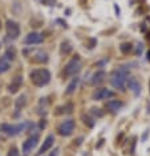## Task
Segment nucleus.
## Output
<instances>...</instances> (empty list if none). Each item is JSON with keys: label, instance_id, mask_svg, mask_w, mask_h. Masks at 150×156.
I'll return each mask as SVG.
<instances>
[{"label": "nucleus", "instance_id": "1", "mask_svg": "<svg viewBox=\"0 0 150 156\" xmlns=\"http://www.w3.org/2000/svg\"><path fill=\"white\" fill-rule=\"evenodd\" d=\"M127 69L126 68H120L114 70L110 75V84L114 89H118L120 91H125L126 89V79H127Z\"/></svg>", "mask_w": 150, "mask_h": 156}, {"label": "nucleus", "instance_id": "2", "mask_svg": "<svg viewBox=\"0 0 150 156\" xmlns=\"http://www.w3.org/2000/svg\"><path fill=\"white\" fill-rule=\"evenodd\" d=\"M32 84L37 87H43L49 84L51 81V73L46 69H35L29 73Z\"/></svg>", "mask_w": 150, "mask_h": 156}, {"label": "nucleus", "instance_id": "3", "mask_svg": "<svg viewBox=\"0 0 150 156\" xmlns=\"http://www.w3.org/2000/svg\"><path fill=\"white\" fill-rule=\"evenodd\" d=\"M81 68H82L81 60L78 56H76V57H73L72 60L65 65L64 72H63L64 77H75L76 74H78V73L81 72Z\"/></svg>", "mask_w": 150, "mask_h": 156}, {"label": "nucleus", "instance_id": "4", "mask_svg": "<svg viewBox=\"0 0 150 156\" xmlns=\"http://www.w3.org/2000/svg\"><path fill=\"white\" fill-rule=\"evenodd\" d=\"M29 123H19V124H8V123H3L0 126V131L4 132L6 135L8 136H16L19 135L20 132H23L25 130V127L28 126Z\"/></svg>", "mask_w": 150, "mask_h": 156}, {"label": "nucleus", "instance_id": "5", "mask_svg": "<svg viewBox=\"0 0 150 156\" xmlns=\"http://www.w3.org/2000/svg\"><path fill=\"white\" fill-rule=\"evenodd\" d=\"M73 130H75V120H72V119L64 120L63 123L58 126V134H60L61 136H69V135H72Z\"/></svg>", "mask_w": 150, "mask_h": 156}, {"label": "nucleus", "instance_id": "6", "mask_svg": "<svg viewBox=\"0 0 150 156\" xmlns=\"http://www.w3.org/2000/svg\"><path fill=\"white\" fill-rule=\"evenodd\" d=\"M6 29H7V35L11 38H18L20 35V26L16 21L13 20H8L6 23Z\"/></svg>", "mask_w": 150, "mask_h": 156}, {"label": "nucleus", "instance_id": "7", "mask_svg": "<svg viewBox=\"0 0 150 156\" xmlns=\"http://www.w3.org/2000/svg\"><path fill=\"white\" fill-rule=\"evenodd\" d=\"M37 143H39V136L37 135L29 136L25 142L23 143V153L24 155H28L29 152H32V150L37 146Z\"/></svg>", "mask_w": 150, "mask_h": 156}, {"label": "nucleus", "instance_id": "8", "mask_svg": "<svg viewBox=\"0 0 150 156\" xmlns=\"http://www.w3.org/2000/svg\"><path fill=\"white\" fill-rule=\"evenodd\" d=\"M114 97V93L110 91L109 89H105V87H101V89H97L94 93H93V99L94 101H102V99H109Z\"/></svg>", "mask_w": 150, "mask_h": 156}, {"label": "nucleus", "instance_id": "9", "mask_svg": "<svg viewBox=\"0 0 150 156\" xmlns=\"http://www.w3.org/2000/svg\"><path fill=\"white\" fill-rule=\"evenodd\" d=\"M126 85H127V87L133 91L134 95H138L139 93H141V85H139L138 79H137L136 77H127Z\"/></svg>", "mask_w": 150, "mask_h": 156}, {"label": "nucleus", "instance_id": "10", "mask_svg": "<svg viewBox=\"0 0 150 156\" xmlns=\"http://www.w3.org/2000/svg\"><path fill=\"white\" fill-rule=\"evenodd\" d=\"M43 40H44L43 35L36 33V32H32V33H28V35L25 36V38H24V44H29V45H32V44H41Z\"/></svg>", "mask_w": 150, "mask_h": 156}, {"label": "nucleus", "instance_id": "11", "mask_svg": "<svg viewBox=\"0 0 150 156\" xmlns=\"http://www.w3.org/2000/svg\"><path fill=\"white\" fill-rule=\"evenodd\" d=\"M21 84H23V77H21V75H16V77H15L11 81V84H9L8 91L11 93V94H15V93H18L19 89L21 87Z\"/></svg>", "mask_w": 150, "mask_h": 156}, {"label": "nucleus", "instance_id": "12", "mask_svg": "<svg viewBox=\"0 0 150 156\" xmlns=\"http://www.w3.org/2000/svg\"><path fill=\"white\" fill-rule=\"evenodd\" d=\"M105 78H106V73H105L104 70H98V72H96L94 74H93V77H92V81H90V84H92L93 86H97V85H101L102 82L105 81Z\"/></svg>", "mask_w": 150, "mask_h": 156}, {"label": "nucleus", "instance_id": "13", "mask_svg": "<svg viewBox=\"0 0 150 156\" xmlns=\"http://www.w3.org/2000/svg\"><path fill=\"white\" fill-rule=\"evenodd\" d=\"M53 142H55V136L53 135H48L45 138V140L43 142V146H41V148H40V151H39V153H45L46 151L49 150V148L52 147L53 146Z\"/></svg>", "mask_w": 150, "mask_h": 156}, {"label": "nucleus", "instance_id": "14", "mask_svg": "<svg viewBox=\"0 0 150 156\" xmlns=\"http://www.w3.org/2000/svg\"><path fill=\"white\" fill-rule=\"evenodd\" d=\"M124 106L121 101H117V99H113V101H109L106 102V109L112 113H117L118 110H121V107Z\"/></svg>", "mask_w": 150, "mask_h": 156}, {"label": "nucleus", "instance_id": "15", "mask_svg": "<svg viewBox=\"0 0 150 156\" xmlns=\"http://www.w3.org/2000/svg\"><path fill=\"white\" fill-rule=\"evenodd\" d=\"M78 82H80V78H77V77H75L72 81H70V84L68 85V87H66V90H65L66 95H70V94H73V93H75V90L77 89Z\"/></svg>", "mask_w": 150, "mask_h": 156}, {"label": "nucleus", "instance_id": "16", "mask_svg": "<svg viewBox=\"0 0 150 156\" xmlns=\"http://www.w3.org/2000/svg\"><path fill=\"white\" fill-rule=\"evenodd\" d=\"M35 62H39V64H46L48 62V54L45 52H37L35 54V58H33Z\"/></svg>", "mask_w": 150, "mask_h": 156}, {"label": "nucleus", "instance_id": "17", "mask_svg": "<svg viewBox=\"0 0 150 156\" xmlns=\"http://www.w3.org/2000/svg\"><path fill=\"white\" fill-rule=\"evenodd\" d=\"M4 57H6L7 60H11V61L15 60V57H16V50H15V48H8Z\"/></svg>", "mask_w": 150, "mask_h": 156}, {"label": "nucleus", "instance_id": "18", "mask_svg": "<svg viewBox=\"0 0 150 156\" xmlns=\"http://www.w3.org/2000/svg\"><path fill=\"white\" fill-rule=\"evenodd\" d=\"M25 104H27L25 95H21L20 98H18V101H16V109H18V110H20V109H23Z\"/></svg>", "mask_w": 150, "mask_h": 156}, {"label": "nucleus", "instance_id": "19", "mask_svg": "<svg viewBox=\"0 0 150 156\" xmlns=\"http://www.w3.org/2000/svg\"><path fill=\"white\" fill-rule=\"evenodd\" d=\"M70 50H72V46H70V44L68 42V41H65V42L61 44V52H63L64 54H68Z\"/></svg>", "mask_w": 150, "mask_h": 156}, {"label": "nucleus", "instance_id": "20", "mask_svg": "<svg viewBox=\"0 0 150 156\" xmlns=\"http://www.w3.org/2000/svg\"><path fill=\"white\" fill-rule=\"evenodd\" d=\"M132 44H129V42H124V44H121V46H120V49H121V52L124 53V54H126V53H129L130 50H132Z\"/></svg>", "mask_w": 150, "mask_h": 156}, {"label": "nucleus", "instance_id": "21", "mask_svg": "<svg viewBox=\"0 0 150 156\" xmlns=\"http://www.w3.org/2000/svg\"><path fill=\"white\" fill-rule=\"evenodd\" d=\"M9 70V62H7V61H0V74H3V73L8 72Z\"/></svg>", "mask_w": 150, "mask_h": 156}, {"label": "nucleus", "instance_id": "22", "mask_svg": "<svg viewBox=\"0 0 150 156\" xmlns=\"http://www.w3.org/2000/svg\"><path fill=\"white\" fill-rule=\"evenodd\" d=\"M82 122L87 124L88 127H93V126H94V120H93V118H90L89 115H82Z\"/></svg>", "mask_w": 150, "mask_h": 156}, {"label": "nucleus", "instance_id": "23", "mask_svg": "<svg viewBox=\"0 0 150 156\" xmlns=\"http://www.w3.org/2000/svg\"><path fill=\"white\" fill-rule=\"evenodd\" d=\"M8 156H19V150L16 147H11L8 151Z\"/></svg>", "mask_w": 150, "mask_h": 156}, {"label": "nucleus", "instance_id": "24", "mask_svg": "<svg viewBox=\"0 0 150 156\" xmlns=\"http://www.w3.org/2000/svg\"><path fill=\"white\" fill-rule=\"evenodd\" d=\"M92 114L94 116H98V118L102 116V111H100V109H92Z\"/></svg>", "mask_w": 150, "mask_h": 156}, {"label": "nucleus", "instance_id": "25", "mask_svg": "<svg viewBox=\"0 0 150 156\" xmlns=\"http://www.w3.org/2000/svg\"><path fill=\"white\" fill-rule=\"evenodd\" d=\"M43 1H44V3H46L48 6H52V4L55 3V0H43Z\"/></svg>", "mask_w": 150, "mask_h": 156}, {"label": "nucleus", "instance_id": "26", "mask_svg": "<svg viewBox=\"0 0 150 156\" xmlns=\"http://www.w3.org/2000/svg\"><path fill=\"white\" fill-rule=\"evenodd\" d=\"M57 155H58V148H56V150L51 153V156H57Z\"/></svg>", "mask_w": 150, "mask_h": 156}, {"label": "nucleus", "instance_id": "27", "mask_svg": "<svg viewBox=\"0 0 150 156\" xmlns=\"http://www.w3.org/2000/svg\"><path fill=\"white\" fill-rule=\"evenodd\" d=\"M146 56H147V60L150 61V50H149V52H147V54H146Z\"/></svg>", "mask_w": 150, "mask_h": 156}]
</instances>
